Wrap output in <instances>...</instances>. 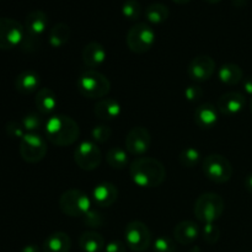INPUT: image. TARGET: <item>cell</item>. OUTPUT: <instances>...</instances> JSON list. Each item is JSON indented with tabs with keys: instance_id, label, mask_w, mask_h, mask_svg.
Wrapping results in <instances>:
<instances>
[{
	"instance_id": "6da1fadb",
	"label": "cell",
	"mask_w": 252,
	"mask_h": 252,
	"mask_svg": "<svg viewBox=\"0 0 252 252\" xmlns=\"http://www.w3.org/2000/svg\"><path fill=\"white\" fill-rule=\"evenodd\" d=\"M130 179L142 189L158 187L165 181L166 169L155 158L139 157L130 164Z\"/></svg>"
},
{
	"instance_id": "7a4b0ae2",
	"label": "cell",
	"mask_w": 252,
	"mask_h": 252,
	"mask_svg": "<svg viewBox=\"0 0 252 252\" xmlns=\"http://www.w3.org/2000/svg\"><path fill=\"white\" fill-rule=\"evenodd\" d=\"M47 139L57 147H68L78 140L80 134L79 125L69 116L54 115L44 126Z\"/></svg>"
},
{
	"instance_id": "3957f363",
	"label": "cell",
	"mask_w": 252,
	"mask_h": 252,
	"mask_svg": "<svg viewBox=\"0 0 252 252\" xmlns=\"http://www.w3.org/2000/svg\"><path fill=\"white\" fill-rule=\"evenodd\" d=\"M78 91L86 98L100 100L111 90V83L107 76L95 69H88L79 75L76 80Z\"/></svg>"
},
{
	"instance_id": "277c9868",
	"label": "cell",
	"mask_w": 252,
	"mask_h": 252,
	"mask_svg": "<svg viewBox=\"0 0 252 252\" xmlns=\"http://www.w3.org/2000/svg\"><path fill=\"white\" fill-rule=\"evenodd\" d=\"M225 202L217 193H203L194 203V216L201 223L213 224L223 216Z\"/></svg>"
},
{
	"instance_id": "5b68a950",
	"label": "cell",
	"mask_w": 252,
	"mask_h": 252,
	"mask_svg": "<svg viewBox=\"0 0 252 252\" xmlns=\"http://www.w3.org/2000/svg\"><path fill=\"white\" fill-rule=\"evenodd\" d=\"M126 42L133 53H147L155 43V32L150 25L138 22L128 30Z\"/></svg>"
},
{
	"instance_id": "8992f818",
	"label": "cell",
	"mask_w": 252,
	"mask_h": 252,
	"mask_svg": "<svg viewBox=\"0 0 252 252\" xmlns=\"http://www.w3.org/2000/svg\"><path fill=\"white\" fill-rule=\"evenodd\" d=\"M59 208L65 216L71 218H83L91 209V201L88 194L80 189H68L59 197Z\"/></svg>"
},
{
	"instance_id": "52a82bcc",
	"label": "cell",
	"mask_w": 252,
	"mask_h": 252,
	"mask_svg": "<svg viewBox=\"0 0 252 252\" xmlns=\"http://www.w3.org/2000/svg\"><path fill=\"white\" fill-rule=\"evenodd\" d=\"M207 179L216 184H225L233 176V166L228 158L220 154H209L204 158L202 165Z\"/></svg>"
},
{
	"instance_id": "ba28073f",
	"label": "cell",
	"mask_w": 252,
	"mask_h": 252,
	"mask_svg": "<svg viewBox=\"0 0 252 252\" xmlns=\"http://www.w3.org/2000/svg\"><path fill=\"white\" fill-rule=\"evenodd\" d=\"M19 150L24 161L37 164L44 159L48 148L46 140L41 135L37 133H26L20 140Z\"/></svg>"
},
{
	"instance_id": "9c48e42d",
	"label": "cell",
	"mask_w": 252,
	"mask_h": 252,
	"mask_svg": "<svg viewBox=\"0 0 252 252\" xmlns=\"http://www.w3.org/2000/svg\"><path fill=\"white\" fill-rule=\"evenodd\" d=\"M126 244L134 252H143L152 245V233L143 221L134 220L127 224L125 230Z\"/></svg>"
},
{
	"instance_id": "30bf717a",
	"label": "cell",
	"mask_w": 252,
	"mask_h": 252,
	"mask_svg": "<svg viewBox=\"0 0 252 252\" xmlns=\"http://www.w3.org/2000/svg\"><path fill=\"white\" fill-rule=\"evenodd\" d=\"M74 161L79 169L93 171L97 169L102 161V153L94 142H83L74 150Z\"/></svg>"
},
{
	"instance_id": "8fae6325",
	"label": "cell",
	"mask_w": 252,
	"mask_h": 252,
	"mask_svg": "<svg viewBox=\"0 0 252 252\" xmlns=\"http://www.w3.org/2000/svg\"><path fill=\"white\" fill-rule=\"evenodd\" d=\"M25 29L17 20L0 17V49H12L19 47L24 38Z\"/></svg>"
},
{
	"instance_id": "7c38bea8",
	"label": "cell",
	"mask_w": 252,
	"mask_h": 252,
	"mask_svg": "<svg viewBox=\"0 0 252 252\" xmlns=\"http://www.w3.org/2000/svg\"><path fill=\"white\" fill-rule=\"evenodd\" d=\"M152 135L144 127H133L126 137V149L134 157H143L149 150Z\"/></svg>"
},
{
	"instance_id": "4fadbf2b",
	"label": "cell",
	"mask_w": 252,
	"mask_h": 252,
	"mask_svg": "<svg viewBox=\"0 0 252 252\" xmlns=\"http://www.w3.org/2000/svg\"><path fill=\"white\" fill-rule=\"evenodd\" d=\"M216 68V62H214L212 57L197 56L189 64L187 75H189L191 80L202 83V81L209 80L213 76Z\"/></svg>"
},
{
	"instance_id": "5bb4252c",
	"label": "cell",
	"mask_w": 252,
	"mask_h": 252,
	"mask_svg": "<svg viewBox=\"0 0 252 252\" xmlns=\"http://www.w3.org/2000/svg\"><path fill=\"white\" fill-rule=\"evenodd\" d=\"M246 106V97L238 91L225 93L217 101V110L224 116H235L240 113Z\"/></svg>"
},
{
	"instance_id": "9a60e30c",
	"label": "cell",
	"mask_w": 252,
	"mask_h": 252,
	"mask_svg": "<svg viewBox=\"0 0 252 252\" xmlns=\"http://www.w3.org/2000/svg\"><path fill=\"white\" fill-rule=\"evenodd\" d=\"M48 22L49 19L46 12L42 11V10H33V11L29 12L25 17V32L32 34V36L41 37L46 32Z\"/></svg>"
},
{
	"instance_id": "2e32d148",
	"label": "cell",
	"mask_w": 252,
	"mask_h": 252,
	"mask_svg": "<svg viewBox=\"0 0 252 252\" xmlns=\"http://www.w3.org/2000/svg\"><path fill=\"white\" fill-rule=\"evenodd\" d=\"M118 198V189L111 182H102L97 185L93 191V201L96 206L111 207Z\"/></svg>"
},
{
	"instance_id": "e0dca14e",
	"label": "cell",
	"mask_w": 252,
	"mask_h": 252,
	"mask_svg": "<svg viewBox=\"0 0 252 252\" xmlns=\"http://www.w3.org/2000/svg\"><path fill=\"white\" fill-rule=\"evenodd\" d=\"M83 62L88 68H98L102 65L107 57V52H106L105 47L98 42H90L86 44L83 49Z\"/></svg>"
},
{
	"instance_id": "ac0fdd59",
	"label": "cell",
	"mask_w": 252,
	"mask_h": 252,
	"mask_svg": "<svg viewBox=\"0 0 252 252\" xmlns=\"http://www.w3.org/2000/svg\"><path fill=\"white\" fill-rule=\"evenodd\" d=\"M194 122L201 129H211L218 122V110L212 103H203L194 111Z\"/></svg>"
},
{
	"instance_id": "d6986e66",
	"label": "cell",
	"mask_w": 252,
	"mask_h": 252,
	"mask_svg": "<svg viewBox=\"0 0 252 252\" xmlns=\"http://www.w3.org/2000/svg\"><path fill=\"white\" fill-rule=\"evenodd\" d=\"M39 75L34 70H24L15 79V89L17 93L22 95H30L38 90L39 88Z\"/></svg>"
},
{
	"instance_id": "ffe728a7",
	"label": "cell",
	"mask_w": 252,
	"mask_h": 252,
	"mask_svg": "<svg viewBox=\"0 0 252 252\" xmlns=\"http://www.w3.org/2000/svg\"><path fill=\"white\" fill-rule=\"evenodd\" d=\"M199 236V226L192 220L180 221L174 229V238L181 245H189Z\"/></svg>"
},
{
	"instance_id": "44dd1931",
	"label": "cell",
	"mask_w": 252,
	"mask_h": 252,
	"mask_svg": "<svg viewBox=\"0 0 252 252\" xmlns=\"http://www.w3.org/2000/svg\"><path fill=\"white\" fill-rule=\"evenodd\" d=\"M34 105L41 115H51L57 108L58 100H57L56 94L53 90L48 88H42L37 91L36 97H34Z\"/></svg>"
},
{
	"instance_id": "7402d4cb",
	"label": "cell",
	"mask_w": 252,
	"mask_h": 252,
	"mask_svg": "<svg viewBox=\"0 0 252 252\" xmlns=\"http://www.w3.org/2000/svg\"><path fill=\"white\" fill-rule=\"evenodd\" d=\"M43 252H69L71 249L70 236L64 231H56L46 238Z\"/></svg>"
},
{
	"instance_id": "603a6c76",
	"label": "cell",
	"mask_w": 252,
	"mask_h": 252,
	"mask_svg": "<svg viewBox=\"0 0 252 252\" xmlns=\"http://www.w3.org/2000/svg\"><path fill=\"white\" fill-rule=\"evenodd\" d=\"M121 105L113 98H102L95 105L94 112L96 117L103 121H112L121 115Z\"/></svg>"
},
{
	"instance_id": "cb8c5ba5",
	"label": "cell",
	"mask_w": 252,
	"mask_h": 252,
	"mask_svg": "<svg viewBox=\"0 0 252 252\" xmlns=\"http://www.w3.org/2000/svg\"><path fill=\"white\" fill-rule=\"evenodd\" d=\"M79 246L83 252H101L105 249V239L97 231H85L79 238Z\"/></svg>"
},
{
	"instance_id": "d4e9b609",
	"label": "cell",
	"mask_w": 252,
	"mask_h": 252,
	"mask_svg": "<svg viewBox=\"0 0 252 252\" xmlns=\"http://www.w3.org/2000/svg\"><path fill=\"white\" fill-rule=\"evenodd\" d=\"M218 78L223 84L229 86H233L243 81L244 71L238 64L226 63L219 68Z\"/></svg>"
},
{
	"instance_id": "484cf974",
	"label": "cell",
	"mask_w": 252,
	"mask_h": 252,
	"mask_svg": "<svg viewBox=\"0 0 252 252\" xmlns=\"http://www.w3.org/2000/svg\"><path fill=\"white\" fill-rule=\"evenodd\" d=\"M71 36V30L64 22H58L54 25L48 33V42L51 47L53 48H61L64 44H66L70 39Z\"/></svg>"
},
{
	"instance_id": "4316f807",
	"label": "cell",
	"mask_w": 252,
	"mask_h": 252,
	"mask_svg": "<svg viewBox=\"0 0 252 252\" xmlns=\"http://www.w3.org/2000/svg\"><path fill=\"white\" fill-rule=\"evenodd\" d=\"M169 7L162 2H153L145 10V17L148 22L153 25H160L169 19Z\"/></svg>"
},
{
	"instance_id": "83f0119b",
	"label": "cell",
	"mask_w": 252,
	"mask_h": 252,
	"mask_svg": "<svg viewBox=\"0 0 252 252\" xmlns=\"http://www.w3.org/2000/svg\"><path fill=\"white\" fill-rule=\"evenodd\" d=\"M106 161L115 170L126 169L128 165L127 152L121 147H111L106 154Z\"/></svg>"
},
{
	"instance_id": "f1b7e54d",
	"label": "cell",
	"mask_w": 252,
	"mask_h": 252,
	"mask_svg": "<svg viewBox=\"0 0 252 252\" xmlns=\"http://www.w3.org/2000/svg\"><path fill=\"white\" fill-rule=\"evenodd\" d=\"M199 161H201V153L196 148H185L179 154V162L184 167L192 169V167L197 166Z\"/></svg>"
},
{
	"instance_id": "f546056e",
	"label": "cell",
	"mask_w": 252,
	"mask_h": 252,
	"mask_svg": "<svg viewBox=\"0 0 252 252\" xmlns=\"http://www.w3.org/2000/svg\"><path fill=\"white\" fill-rule=\"evenodd\" d=\"M21 125L24 129L29 133H37L43 126V121H42L41 113L31 112L27 113L22 117Z\"/></svg>"
},
{
	"instance_id": "4dcf8cb0",
	"label": "cell",
	"mask_w": 252,
	"mask_h": 252,
	"mask_svg": "<svg viewBox=\"0 0 252 252\" xmlns=\"http://www.w3.org/2000/svg\"><path fill=\"white\" fill-rule=\"evenodd\" d=\"M83 223L85 224L88 228L91 229H98L102 228L106 223V218L103 217V214L101 212L96 211V209L91 208L88 213H85V216L83 217Z\"/></svg>"
},
{
	"instance_id": "1f68e13d",
	"label": "cell",
	"mask_w": 252,
	"mask_h": 252,
	"mask_svg": "<svg viewBox=\"0 0 252 252\" xmlns=\"http://www.w3.org/2000/svg\"><path fill=\"white\" fill-rule=\"evenodd\" d=\"M122 14L126 19L130 21H135L140 17L142 14V6L137 0H127L122 5Z\"/></svg>"
},
{
	"instance_id": "d6a6232c",
	"label": "cell",
	"mask_w": 252,
	"mask_h": 252,
	"mask_svg": "<svg viewBox=\"0 0 252 252\" xmlns=\"http://www.w3.org/2000/svg\"><path fill=\"white\" fill-rule=\"evenodd\" d=\"M111 135H112V130L106 125L95 126L93 128V130H91V138H93V140L96 143H100V144H103V143L107 142L111 138Z\"/></svg>"
},
{
	"instance_id": "836d02e7",
	"label": "cell",
	"mask_w": 252,
	"mask_h": 252,
	"mask_svg": "<svg viewBox=\"0 0 252 252\" xmlns=\"http://www.w3.org/2000/svg\"><path fill=\"white\" fill-rule=\"evenodd\" d=\"M20 48L22 52H26V53H32V52H36L37 49L41 47V37L32 36L25 32L24 38H22L21 43H20Z\"/></svg>"
},
{
	"instance_id": "e575fe53",
	"label": "cell",
	"mask_w": 252,
	"mask_h": 252,
	"mask_svg": "<svg viewBox=\"0 0 252 252\" xmlns=\"http://www.w3.org/2000/svg\"><path fill=\"white\" fill-rule=\"evenodd\" d=\"M153 250L154 252H175L176 251V244L169 236H159L153 243Z\"/></svg>"
},
{
	"instance_id": "d590c367",
	"label": "cell",
	"mask_w": 252,
	"mask_h": 252,
	"mask_svg": "<svg viewBox=\"0 0 252 252\" xmlns=\"http://www.w3.org/2000/svg\"><path fill=\"white\" fill-rule=\"evenodd\" d=\"M202 235H203L204 241L209 245L218 243L219 238H220V229L216 225V224H204L203 230H202Z\"/></svg>"
},
{
	"instance_id": "8d00e7d4",
	"label": "cell",
	"mask_w": 252,
	"mask_h": 252,
	"mask_svg": "<svg viewBox=\"0 0 252 252\" xmlns=\"http://www.w3.org/2000/svg\"><path fill=\"white\" fill-rule=\"evenodd\" d=\"M5 132L9 135L10 138H15V139H22L25 134H26V130L22 127L21 122H17V121H9L5 126Z\"/></svg>"
},
{
	"instance_id": "74e56055",
	"label": "cell",
	"mask_w": 252,
	"mask_h": 252,
	"mask_svg": "<svg viewBox=\"0 0 252 252\" xmlns=\"http://www.w3.org/2000/svg\"><path fill=\"white\" fill-rule=\"evenodd\" d=\"M203 89L198 85H189V88H186L185 90V97L189 102H197V101L201 100L203 97Z\"/></svg>"
},
{
	"instance_id": "f35d334b",
	"label": "cell",
	"mask_w": 252,
	"mask_h": 252,
	"mask_svg": "<svg viewBox=\"0 0 252 252\" xmlns=\"http://www.w3.org/2000/svg\"><path fill=\"white\" fill-rule=\"evenodd\" d=\"M105 252H126V245L120 240H112L105 246Z\"/></svg>"
},
{
	"instance_id": "ab89813d",
	"label": "cell",
	"mask_w": 252,
	"mask_h": 252,
	"mask_svg": "<svg viewBox=\"0 0 252 252\" xmlns=\"http://www.w3.org/2000/svg\"><path fill=\"white\" fill-rule=\"evenodd\" d=\"M243 86L244 90L248 95L252 96V76H249V78L243 79Z\"/></svg>"
},
{
	"instance_id": "60d3db41",
	"label": "cell",
	"mask_w": 252,
	"mask_h": 252,
	"mask_svg": "<svg viewBox=\"0 0 252 252\" xmlns=\"http://www.w3.org/2000/svg\"><path fill=\"white\" fill-rule=\"evenodd\" d=\"M244 184H245L246 191H248L249 193L252 194V174H249L248 176L245 177V181H244Z\"/></svg>"
},
{
	"instance_id": "b9f144b4",
	"label": "cell",
	"mask_w": 252,
	"mask_h": 252,
	"mask_svg": "<svg viewBox=\"0 0 252 252\" xmlns=\"http://www.w3.org/2000/svg\"><path fill=\"white\" fill-rule=\"evenodd\" d=\"M20 252H41V250L34 244H30V245H26L25 248H22V250Z\"/></svg>"
},
{
	"instance_id": "7bdbcfd3",
	"label": "cell",
	"mask_w": 252,
	"mask_h": 252,
	"mask_svg": "<svg viewBox=\"0 0 252 252\" xmlns=\"http://www.w3.org/2000/svg\"><path fill=\"white\" fill-rule=\"evenodd\" d=\"M248 4V0H233V5L236 7H244Z\"/></svg>"
},
{
	"instance_id": "ee69618b",
	"label": "cell",
	"mask_w": 252,
	"mask_h": 252,
	"mask_svg": "<svg viewBox=\"0 0 252 252\" xmlns=\"http://www.w3.org/2000/svg\"><path fill=\"white\" fill-rule=\"evenodd\" d=\"M174 2H176V4H180V5H184V4H187V2H189L191 0H172Z\"/></svg>"
},
{
	"instance_id": "f6af8a7d",
	"label": "cell",
	"mask_w": 252,
	"mask_h": 252,
	"mask_svg": "<svg viewBox=\"0 0 252 252\" xmlns=\"http://www.w3.org/2000/svg\"><path fill=\"white\" fill-rule=\"evenodd\" d=\"M204 1H207L208 4H218V2H220L221 0H204Z\"/></svg>"
},
{
	"instance_id": "bcb514c9",
	"label": "cell",
	"mask_w": 252,
	"mask_h": 252,
	"mask_svg": "<svg viewBox=\"0 0 252 252\" xmlns=\"http://www.w3.org/2000/svg\"><path fill=\"white\" fill-rule=\"evenodd\" d=\"M250 110H251V112H252V97H251V101H250Z\"/></svg>"
},
{
	"instance_id": "7dc6e473",
	"label": "cell",
	"mask_w": 252,
	"mask_h": 252,
	"mask_svg": "<svg viewBox=\"0 0 252 252\" xmlns=\"http://www.w3.org/2000/svg\"><path fill=\"white\" fill-rule=\"evenodd\" d=\"M191 252H194V250H193V249H192V251ZM196 252H199V249H197V251Z\"/></svg>"
}]
</instances>
